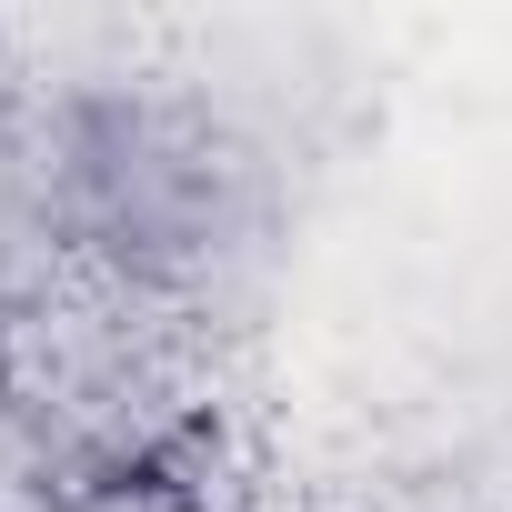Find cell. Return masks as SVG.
Instances as JSON below:
<instances>
[{"mask_svg":"<svg viewBox=\"0 0 512 512\" xmlns=\"http://www.w3.org/2000/svg\"><path fill=\"white\" fill-rule=\"evenodd\" d=\"M51 131L81 272L211 322V302L272 251V161L211 91L161 71L51 81Z\"/></svg>","mask_w":512,"mask_h":512,"instance_id":"1","label":"cell"},{"mask_svg":"<svg viewBox=\"0 0 512 512\" xmlns=\"http://www.w3.org/2000/svg\"><path fill=\"white\" fill-rule=\"evenodd\" d=\"M201 312L151 302L131 282L71 272L11 342H0V392H11L41 442L101 492V482H141V472H181L191 432L211 412V372H201Z\"/></svg>","mask_w":512,"mask_h":512,"instance_id":"2","label":"cell"},{"mask_svg":"<svg viewBox=\"0 0 512 512\" xmlns=\"http://www.w3.org/2000/svg\"><path fill=\"white\" fill-rule=\"evenodd\" d=\"M81 472L41 442V422L11 402V392H0V512H81Z\"/></svg>","mask_w":512,"mask_h":512,"instance_id":"3","label":"cell"},{"mask_svg":"<svg viewBox=\"0 0 512 512\" xmlns=\"http://www.w3.org/2000/svg\"><path fill=\"white\" fill-rule=\"evenodd\" d=\"M81 512H211V492L191 472H141V482H101L81 492Z\"/></svg>","mask_w":512,"mask_h":512,"instance_id":"4","label":"cell"}]
</instances>
